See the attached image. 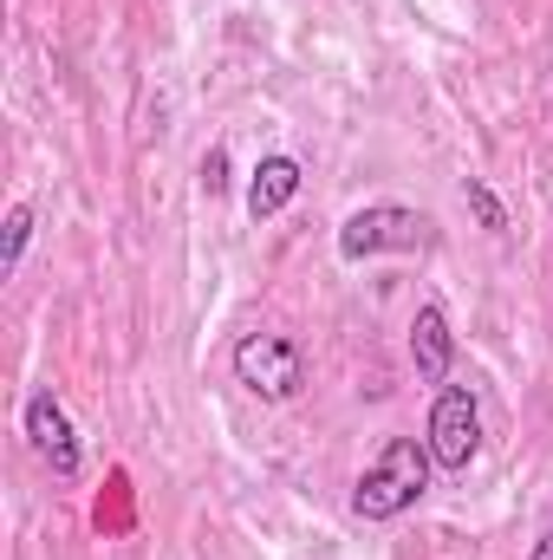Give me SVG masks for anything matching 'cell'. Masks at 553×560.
<instances>
[{"label":"cell","mask_w":553,"mask_h":560,"mask_svg":"<svg viewBox=\"0 0 553 560\" xmlns=\"http://www.w3.org/2000/svg\"><path fill=\"white\" fill-rule=\"evenodd\" d=\"M436 469H469L475 450H482V405L469 385H443L436 405H430V430H423Z\"/></svg>","instance_id":"277c9868"},{"label":"cell","mask_w":553,"mask_h":560,"mask_svg":"<svg viewBox=\"0 0 553 560\" xmlns=\"http://www.w3.org/2000/svg\"><path fill=\"white\" fill-rule=\"evenodd\" d=\"M26 242H33V209H26V202H13V209H7V242H0V275H13V268H20Z\"/></svg>","instance_id":"ba28073f"},{"label":"cell","mask_w":553,"mask_h":560,"mask_svg":"<svg viewBox=\"0 0 553 560\" xmlns=\"http://www.w3.org/2000/svg\"><path fill=\"white\" fill-rule=\"evenodd\" d=\"M299 183H306L299 156H261V163H255V176H248V215H255V222L280 215V209L299 196Z\"/></svg>","instance_id":"52a82bcc"},{"label":"cell","mask_w":553,"mask_h":560,"mask_svg":"<svg viewBox=\"0 0 553 560\" xmlns=\"http://www.w3.org/2000/svg\"><path fill=\"white\" fill-rule=\"evenodd\" d=\"M528 560H553V528L541 535V541H534V555H528Z\"/></svg>","instance_id":"8fae6325"},{"label":"cell","mask_w":553,"mask_h":560,"mask_svg":"<svg viewBox=\"0 0 553 560\" xmlns=\"http://www.w3.org/2000/svg\"><path fill=\"white\" fill-rule=\"evenodd\" d=\"M430 469H436L430 443H416V436H391V443L378 450V463L358 476V489H352V515H358V522H398V515H411L416 502L430 495Z\"/></svg>","instance_id":"6da1fadb"},{"label":"cell","mask_w":553,"mask_h":560,"mask_svg":"<svg viewBox=\"0 0 553 560\" xmlns=\"http://www.w3.org/2000/svg\"><path fill=\"white\" fill-rule=\"evenodd\" d=\"M411 248H430V215L423 209H404V202H372V209L345 215V229H339V255L345 261L411 255Z\"/></svg>","instance_id":"7a4b0ae2"},{"label":"cell","mask_w":553,"mask_h":560,"mask_svg":"<svg viewBox=\"0 0 553 560\" xmlns=\"http://www.w3.org/2000/svg\"><path fill=\"white\" fill-rule=\"evenodd\" d=\"M202 189H209V196H222V189H228V156H222V150H209V156H202Z\"/></svg>","instance_id":"30bf717a"},{"label":"cell","mask_w":553,"mask_h":560,"mask_svg":"<svg viewBox=\"0 0 553 560\" xmlns=\"http://www.w3.org/2000/svg\"><path fill=\"white\" fill-rule=\"evenodd\" d=\"M462 196H469V209H475V215H482V229H495V235H502V229H508V209H502V202H495V189H489V183H482V176H469V183H462Z\"/></svg>","instance_id":"9c48e42d"},{"label":"cell","mask_w":553,"mask_h":560,"mask_svg":"<svg viewBox=\"0 0 553 560\" xmlns=\"http://www.w3.org/2000/svg\"><path fill=\"white\" fill-rule=\"evenodd\" d=\"M26 436H33V450H39V463L59 476V482H72L79 469H85V450H79V430L66 418V405L52 398V392H33L26 398Z\"/></svg>","instance_id":"5b68a950"},{"label":"cell","mask_w":553,"mask_h":560,"mask_svg":"<svg viewBox=\"0 0 553 560\" xmlns=\"http://www.w3.org/2000/svg\"><path fill=\"white\" fill-rule=\"evenodd\" d=\"M235 378H242L261 405H286V398L306 385V352H299V339H286V332H248V339L235 346Z\"/></svg>","instance_id":"3957f363"},{"label":"cell","mask_w":553,"mask_h":560,"mask_svg":"<svg viewBox=\"0 0 553 560\" xmlns=\"http://www.w3.org/2000/svg\"><path fill=\"white\" fill-rule=\"evenodd\" d=\"M411 359H416V378H423V385H443V378H449V365H456V339H449L443 306H416V319H411Z\"/></svg>","instance_id":"8992f818"}]
</instances>
